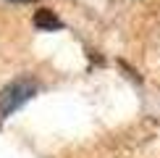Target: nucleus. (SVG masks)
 <instances>
[{
	"instance_id": "nucleus-1",
	"label": "nucleus",
	"mask_w": 160,
	"mask_h": 158,
	"mask_svg": "<svg viewBox=\"0 0 160 158\" xmlns=\"http://www.w3.org/2000/svg\"><path fill=\"white\" fill-rule=\"evenodd\" d=\"M34 92H37V84L32 79H16L8 87H3L0 90V121L5 116H11L16 108H21Z\"/></svg>"
},
{
	"instance_id": "nucleus-2",
	"label": "nucleus",
	"mask_w": 160,
	"mask_h": 158,
	"mask_svg": "<svg viewBox=\"0 0 160 158\" xmlns=\"http://www.w3.org/2000/svg\"><path fill=\"white\" fill-rule=\"evenodd\" d=\"M32 21H34V26H37V29H42V32H55V29H61V26H63V21L52 11H48V8L37 11Z\"/></svg>"
},
{
	"instance_id": "nucleus-3",
	"label": "nucleus",
	"mask_w": 160,
	"mask_h": 158,
	"mask_svg": "<svg viewBox=\"0 0 160 158\" xmlns=\"http://www.w3.org/2000/svg\"><path fill=\"white\" fill-rule=\"evenodd\" d=\"M13 3H32V0H13Z\"/></svg>"
}]
</instances>
